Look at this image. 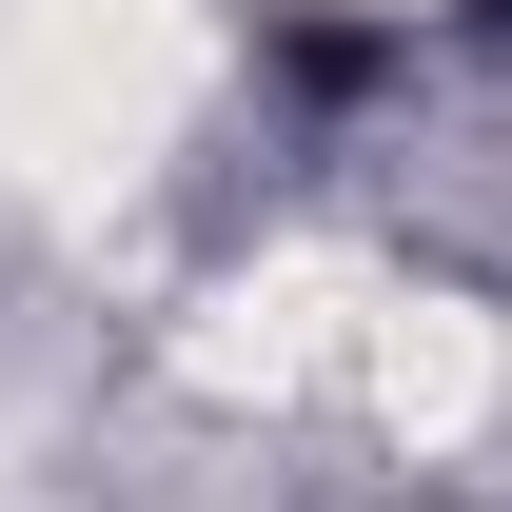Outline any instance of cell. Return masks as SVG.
I'll return each instance as SVG.
<instances>
[{"label":"cell","instance_id":"6da1fadb","mask_svg":"<svg viewBox=\"0 0 512 512\" xmlns=\"http://www.w3.org/2000/svg\"><path fill=\"white\" fill-rule=\"evenodd\" d=\"M276 60L316 79V99H355V79H375V60H394V40H375V20H296V40H276Z\"/></svg>","mask_w":512,"mask_h":512}]
</instances>
